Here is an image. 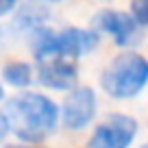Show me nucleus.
<instances>
[{"mask_svg": "<svg viewBox=\"0 0 148 148\" xmlns=\"http://www.w3.org/2000/svg\"><path fill=\"white\" fill-rule=\"evenodd\" d=\"M5 118L9 122V131H13L22 142L39 144L55 133L59 124L61 111L44 94L26 92L18 94L5 102Z\"/></svg>", "mask_w": 148, "mask_h": 148, "instance_id": "obj_1", "label": "nucleus"}, {"mask_svg": "<svg viewBox=\"0 0 148 148\" xmlns=\"http://www.w3.org/2000/svg\"><path fill=\"white\" fill-rule=\"evenodd\" d=\"M100 37L96 31L89 28L70 26L63 31H50L46 26H39L33 31L31 50L39 63L48 59H76L98 46Z\"/></svg>", "mask_w": 148, "mask_h": 148, "instance_id": "obj_2", "label": "nucleus"}, {"mask_svg": "<svg viewBox=\"0 0 148 148\" xmlns=\"http://www.w3.org/2000/svg\"><path fill=\"white\" fill-rule=\"evenodd\" d=\"M148 85V59L137 52H122L100 74V87L118 100H129Z\"/></svg>", "mask_w": 148, "mask_h": 148, "instance_id": "obj_3", "label": "nucleus"}, {"mask_svg": "<svg viewBox=\"0 0 148 148\" xmlns=\"http://www.w3.org/2000/svg\"><path fill=\"white\" fill-rule=\"evenodd\" d=\"M137 120L126 113H111L94 129L87 148H131L137 137Z\"/></svg>", "mask_w": 148, "mask_h": 148, "instance_id": "obj_4", "label": "nucleus"}, {"mask_svg": "<svg viewBox=\"0 0 148 148\" xmlns=\"http://www.w3.org/2000/svg\"><path fill=\"white\" fill-rule=\"evenodd\" d=\"M98 109V100L92 87L83 85V87L70 89L65 96L63 107H61V122L68 131H81L94 120Z\"/></svg>", "mask_w": 148, "mask_h": 148, "instance_id": "obj_5", "label": "nucleus"}, {"mask_svg": "<svg viewBox=\"0 0 148 148\" xmlns=\"http://www.w3.org/2000/svg\"><path fill=\"white\" fill-rule=\"evenodd\" d=\"M94 22H96V26L100 28L102 33H107V35L113 39L116 46L129 48V46L139 44V39H142V28H139V24L131 18V13H124V11L105 9V11H100V13H96Z\"/></svg>", "mask_w": 148, "mask_h": 148, "instance_id": "obj_6", "label": "nucleus"}, {"mask_svg": "<svg viewBox=\"0 0 148 148\" xmlns=\"http://www.w3.org/2000/svg\"><path fill=\"white\" fill-rule=\"evenodd\" d=\"M79 70L72 59H48L39 63L37 70V81L48 89H59V92H70L76 87Z\"/></svg>", "mask_w": 148, "mask_h": 148, "instance_id": "obj_7", "label": "nucleus"}, {"mask_svg": "<svg viewBox=\"0 0 148 148\" xmlns=\"http://www.w3.org/2000/svg\"><path fill=\"white\" fill-rule=\"evenodd\" d=\"M2 81L11 87H28L33 83V68L24 61H11L2 68Z\"/></svg>", "mask_w": 148, "mask_h": 148, "instance_id": "obj_8", "label": "nucleus"}, {"mask_svg": "<svg viewBox=\"0 0 148 148\" xmlns=\"http://www.w3.org/2000/svg\"><path fill=\"white\" fill-rule=\"evenodd\" d=\"M48 18V11L42 9L39 5H26L15 18V26L26 28V31H35L44 24V20Z\"/></svg>", "mask_w": 148, "mask_h": 148, "instance_id": "obj_9", "label": "nucleus"}, {"mask_svg": "<svg viewBox=\"0 0 148 148\" xmlns=\"http://www.w3.org/2000/svg\"><path fill=\"white\" fill-rule=\"evenodd\" d=\"M131 18L139 28H148V0H131Z\"/></svg>", "mask_w": 148, "mask_h": 148, "instance_id": "obj_10", "label": "nucleus"}, {"mask_svg": "<svg viewBox=\"0 0 148 148\" xmlns=\"http://www.w3.org/2000/svg\"><path fill=\"white\" fill-rule=\"evenodd\" d=\"M15 7H18V0H0V18L9 15Z\"/></svg>", "mask_w": 148, "mask_h": 148, "instance_id": "obj_11", "label": "nucleus"}, {"mask_svg": "<svg viewBox=\"0 0 148 148\" xmlns=\"http://www.w3.org/2000/svg\"><path fill=\"white\" fill-rule=\"evenodd\" d=\"M9 135V122H7V118H5V113H0V142Z\"/></svg>", "mask_w": 148, "mask_h": 148, "instance_id": "obj_12", "label": "nucleus"}, {"mask_svg": "<svg viewBox=\"0 0 148 148\" xmlns=\"http://www.w3.org/2000/svg\"><path fill=\"white\" fill-rule=\"evenodd\" d=\"M5 148H39L35 144H13V146H5Z\"/></svg>", "mask_w": 148, "mask_h": 148, "instance_id": "obj_13", "label": "nucleus"}, {"mask_svg": "<svg viewBox=\"0 0 148 148\" xmlns=\"http://www.w3.org/2000/svg\"><path fill=\"white\" fill-rule=\"evenodd\" d=\"M5 100V89H2V85H0V102Z\"/></svg>", "mask_w": 148, "mask_h": 148, "instance_id": "obj_14", "label": "nucleus"}, {"mask_svg": "<svg viewBox=\"0 0 148 148\" xmlns=\"http://www.w3.org/2000/svg\"><path fill=\"white\" fill-rule=\"evenodd\" d=\"M42 2H59V0H42Z\"/></svg>", "mask_w": 148, "mask_h": 148, "instance_id": "obj_15", "label": "nucleus"}, {"mask_svg": "<svg viewBox=\"0 0 148 148\" xmlns=\"http://www.w3.org/2000/svg\"><path fill=\"white\" fill-rule=\"evenodd\" d=\"M142 148H148V144H144V146H142Z\"/></svg>", "mask_w": 148, "mask_h": 148, "instance_id": "obj_16", "label": "nucleus"}]
</instances>
